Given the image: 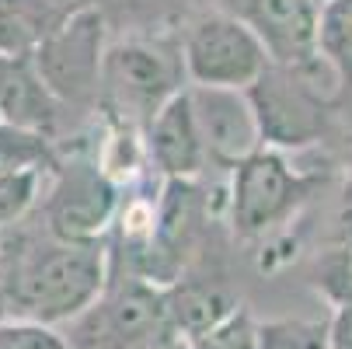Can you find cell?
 Instances as JSON below:
<instances>
[{
  "label": "cell",
  "mask_w": 352,
  "mask_h": 349,
  "mask_svg": "<svg viewBox=\"0 0 352 349\" xmlns=\"http://www.w3.org/2000/svg\"><path fill=\"white\" fill-rule=\"evenodd\" d=\"M109 252L102 241H28L0 262V308L8 318L60 325L87 315L105 293Z\"/></svg>",
  "instance_id": "obj_1"
},
{
  "label": "cell",
  "mask_w": 352,
  "mask_h": 349,
  "mask_svg": "<svg viewBox=\"0 0 352 349\" xmlns=\"http://www.w3.org/2000/svg\"><path fill=\"white\" fill-rule=\"evenodd\" d=\"M241 18L255 28L272 63L304 74L328 67L318 49L321 0H244Z\"/></svg>",
  "instance_id": "obj_9"
},
{
  "label": "cell",
  "mask_w": 352,
  "mask_h": 349,
  "mask_svg": "<svg viewBox=\"0 0 352 349\" xmlns=\"http://www.w3.org/2000/svg\"><path fill=\"white\" fill-rule=\"evenodd\" d=\"M164 311L171 335L178 342H192L213 325H220L227 315H234L237 301L217 279H188V283H171L164 290Z\"/></svg>",
  "instance_id": "obj_12"
},
{
  "label": "cell",
  "mask_w": 352,
  "mask_h": 349,
  "mask_svg": "<svg viewBox=\"0 0 352 349\" xmlns=\"http://www.w3.org/2000/svg\"><path fill=\"white\" fill-rule=\"evenodd\" d=\"M45 234L56 241H98L119 213V189L105 168L70 161L56 171L45 199Z\"/></svg>",
  "instance_id": "obj_7"
},
{
  "label": "cell",
  "mask_w": 352,
  "mask_h": 349,
  "mask_svg": "<svg viewBox=\"0 0 352 349\" xmlns=\"http://www.w3.org/2000/svg\"><path fill=\"white\" fill-rule=\"evenodd\" d=\"M251 109L258 119L262 147L272 151H296L324 136L328 126V91L314 84L307 74L269 63L265 74L248 87Z\"/></svg>",
  "instance_id": "obj_5"
},
{
  "label": "cell",
  "mask_w": 352,
  "mask_h": 349,
  "mask_svg": "<svg viewBox=\"0 0 352 349\" xmlns=\"http://www.w3.org/2000/svg\"><path fill=\"white\" fill-rule=\"evenodd\" d=\"M53 143L42 133L21 129L0 119V175H11L21 168H53Z\"/></svg>",
  "instance_id": "obj_14"
},
{
  "label": "cell",
  "mask_w": 352,
  "mask_h": 349,
  "mask_svg": "<svg viewBox=\"0 0 352 349\" xmlns=\"http://www.w3.org/2000/svg\"><path fill=\"white\" fill-rule=\"evenodd\" d=\"M4 63H8V56H0V87H4Z\"/></svg>",
  "instance_id": "obj_21"
},
{
  "label": "cell",
  "mask_w": 352,
  "mask_h": 349,
  "mask_svg": "<svg viewBox=\"0 0 352 349\" xmlns=\"http://www.w3.org/2000/svg\"><path fill=\"white\" fill-rule=\"evenodd\" d=\"M328 339L331 349H352V301H345L328 321Z\"/></svg>",
  "instance_id": "obj_20"
},
{
  "label": "cell",
  "mask_w": 352,
  "mask_h": 349,
  "mask_svg": "<svg viewBox=\"0 0 352 349\" xmlns=\"http://www.w3.org/2000/svg\"><path fill=\"white\" fill-rule=\"evenodd\" d=\"M105 49V14L84 4L32 49V63L63 105H87L98 102Z\"/></svg>",
  "instance_id": "obj_4"
},
{
  "label": "cell",
  "mask_w": 352,
  "mask_h": 349,
  "mask_svg": "<svg viewBox=\"0 0 352 349\" xmlns=\"http://www.w3.org/2000/svg\"><path fill=\"white\" fill-rule=\"evenodd\" d=\"M258 349H331L328 321L314 318H276L255 325Z\"/></svg>",
  "instance_id": "obj_15"
},
{
  "label": "cell",
  "mask_w": 352,
  "mask_h": 349,
  "mask_svg": "<svg viewBox=\"0 0 352 349\" xmlns=\"http://www.w3.org/2000/svg\"><path fill=\"white\" fill-rule=\"evenodd\" d=\"M318 49L338 70L352 63V0H321Z\"/></svg>",
  "instance_id": "obj_16"
},
{
  "label": "cell",
  "mask_w": 352,
  "mask_h": 349,
  "mask_svg": "<svg viewBox=\"0 0 352 349\" xmlns=\"http://www.w3.org/2000/svg\"><path fill=\"white\" fill-rule=\"evenodd\" d=\"M0 349H70V342L53 325L8 318L0 325Z\"/></svg>",
  "instance_id": "obj_19"
},
{
  "label": "cell",
  "mask_w": 352,
  "mask_h": 349,
  "mask_svg": "<svg viewBox=\"0 0 352 349\" xmlns=\"http://www.w3.org/2000/svg\"><path fill=\"white\" fill-rule=\"evenodd\" d=\"M60 109H63V102L38 77V70L32 63V53L8 56L4 87H0V119L53 140L56 126H60Z\"/></svg>",
  "instance_id": "obj_11"
},
{
  "label": "cell",
  "mask_w": 352,
  "mask_h": 349,
  "mask_svg": "<svg viewBox=\"0 0 352 349\" xmlns=\"http://www.w3.org/2000/svg\"><path fill=\"white\" fill-rule=\"evenodd\" d=\"M188 102H192L199 140H203V151H206V165L237 168L248 154H255L262 147L258 119L255 109H251L248 91L188 84Z\"/></svg>",
  "instance_id": "obj_8"
},
{
  "label": "cell",
  "mask_w": 352,
  "mask_h": 349,
  "mask_svg": "<svg viewBox=\"0 0 352 349\" xmlns=\"http://www.w3.org/2000/svg\"><path fill=\"white\" fill-rule=\"evenodd\" d=\"M269 53L241 14H206L199 18L182 45V70L192 87H230L248 91L265 67Z\"/></svg>",
  "instance_id": "obj_3"
},
{
  "label": "cell",
  "mask_w": 352,
  "mask_h": 349,
  "mask_svg": "<svg viewBox=\"0 0 352 349\" xmlns=\"http://www.w3.org/2000/svg\"><path fill=\"white\" fill-rule=\"evenodd\" d=\"M255 325H258L255 318H251L244 308H237L234 315H227L210 332H203L199 339L185 342V349H258Z\"/></svg>",
  "instance_id": "obj_18"
},
{
  "label": "cell",
  "mask_w": 352,
  "mask_h": 349,
  "mask_svg": "<svg viewBox=\"0 0 352 349\" xmlns=\"http://www.w3.org/2000/svg\"><path fill=\"white\" fill-rule=\"evenodd\" d=\"M80 11V8H77ZM74 11L56 0H0V56H25Z\"/></svg>",
  "instance_id": "obj_13"
},
{
  "label": "cell",
  "mask_w": 352,
  "mask_h": 349,
  "mask_svg": "<svg viewBox=\"0 0 352 349\" xmlns=\"http://www.w3.org/2000/svg\"><path fill=\"white\" fill-rule=\"evenodd\" d=\"M143 136H146L150 161L157 165L164 178H199V171L206 168V151L195 129L188 87H182L150 116V123L143 126Z\"/></svg>",
  "instance_id": "obj_10"
},
{
  "label": "cell",
  "mask_w": 352,
  "mask_h": 349,
  "mask_svg": "<svg viewBox=\"0 0 352 349\" xmlns=\"http://www.w3.org/2000/svg\"><path fill=\"white\" fill-rule=\"evenodd\" d=\"M230 224L241 237H262L276 224H283L318 185V178L289 168L283 151L258 147L237 168H230Z\"/></svg>",
  "instance_id": "obj_6"
},
{
  "label": "cell",
  "mask_w": 352,
  "mask_h": 349,
  "mask_svg": "<svg viewBox=\"0 0 352 349\" xmlns=\"http://www.w3.org/2000/svg\"><path fill=\"white\" fill-rule=\"evenodd\" d=\"M45 168H21L11 175H0V234L18 227L38 203Z\"/></svg>",
  "instance_id": "obj_17"
},
{
  "label": "cell",
  "mask_w": 352,
  "mask_h": 349,
  "mask_svg": "<svg viewBox=\"0 0 352 349\" xmlns=\"http://www.w3.org/2000/svg\"><path fill=\"white\" fill-rule=\"evenodd\" d=\"M182 56H171L157 42L126 39L105 49L98 98L122 126H146L168 98L182 91Z\"/></svg>",
  "instance_id": "obj_2"
}]
</instances>
